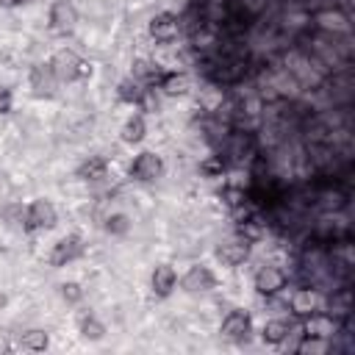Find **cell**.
<instances>
[{
    "mask_svg": "<svg viewBox=\"0 0 355 355\" xmlns=\"http://www.w3.org/2000/svg\"><path fill=\"white\" fill-rule=\"evenodd\" d=\"M50 67H53V72H55V78L58 80H80V78H89L92 75V64L89 61H83L78 53H72V50H55V55L50 58Z\"/></svg>",
    "mask_w": 355,
    "mask_h": 355,
    "instance_id": "1",
    "label": "cell"
},
{
    "mask_svg": "<svg viewBox=\"0 0 355 355\" xmlns=\"http://www.w3.org/2000/svg\"><path fill=\"white\" fill-rule=\"evenodd\" d=\"M222 147L233 164H244L247 158L258 155V144H255V136L250 130H227L222 139Z\"/></svg>",
    "mask_w": 355,
    "mask_h": 355,
    "instance_id": "2",
    "label": "cell"
},
{
    "mask_svg": "<svg viewBox=\"0 0 355 355\" xmlns=\"http://www.w3.org/2000/svg\"><path fill=\"white\" fill-rule=\"evenodd\" d=\"M338 319L333 313H324V311H313L302 319V336L308 338H322V341H330L338 336Z\"/></svg>",
    "mask_w": 355,
    "mask_h": 355,
    "instance_id": "3",
    "label": "cell"
},
{
    "mask_svg": "<svg viewBox=\"0 0 355 355\" xmlns=\"http://www.w3.org/2000/svg\"><path fill=\"white\" fill-rule=\"evenodd\" d=\"M58 214L50 200H33L25 211V230H50L55 227Z\"/></svg>",
    "mask_w": 355,
    "mask_h": 355,
    "instance_id": "4",
    "label": "cell"
},
{
    "mask_svg": "<svg viewBox=\"0 0 355 355\" xmlns=\"http://www.w3.org/2000/svg\"><path fill=\"white\" fill-rule=\"evenodd\" d=\"M255 291L258 294H263V297H275V294H280L283 288H286V283H288V275L280 269V266H275V263H263L258 272H255Z\"/></svg>",
    "mask_w": 355,
    "mask_h": 355,
    "instance_id": "5",
    "label": "cell"
},
{
    "mask_svg": "<svg viewBox=\"0 0 355 355\" xmlns=\"http://www.w3.org/2000/svg\"><path fill=\"white\" fill-rule=\"evenodd\" d=\"M313 22H316V28H319L322 33H333V36L349 33V17H347L338 6H324V8H319V11L313 14Z\"/></svg>",
    "mask_w": 355,
    "mask_h": 355,
    "instance_id": "6",
    "label": "cell"
},
{
    "mask_svg": "<svg viewBox=\"0 0 355 355\" xmlns=\"http://www.w3.org/2000/svg\"><path fill=\"white\" fill-rule=\"evenodd\" d=\"M130 175H133L136 180H141V183L158 180V178L164 175V161H161V155H158V153H150V150L139 153V155L133 158V164H130Z\"/></svg>",
    "mask_w": 355,
    "mask_h": 355,
    "instance_id": "7",
    "label": "cell"
},
{
    "mask_svg": "<svg viewBox=\"0 0 355 355\" xmlns=\"http://www.w3.org/2000/svg\"><path fill=\"white\" fill-rule=\"evenodd\" d=\"M319 305H322V297H319L316 286H300V288H294L291 297H288V311H291L294 316H300V319H305L308 313L319 311Z\"/></svg>",
    "mask_w": 355,
    "mask_h": 355,
    "instance_id": "8",
    "label": "cell"
},
{
    "mask_svg": "<svg viewBox=\"0 0 355 355\" xmlns=\"http://www.w3.org/2000/svg\"><path fill=\"white\" fill-rule=\"evenodd\" d=\"M178 33H180V19H178L175 14L161 11V14H155V17L150 19V36H153L155 42L169 44V42L178 39Z\"/></svg>",
    "mask_w": 355,
    "mask_h": 355,
    "instance_id": "9",
    "label": "cell"
},
{
    "mask_svg": "<svg viewBox=\"0 0 355 355\" xmlns=\"http://www.w3.org/2000/svg\"><path fill=\"white\" fill-rule=\"evenodd\" d=\"M83 255V241H80V236H64V239H58L55 244H53V252H50V263L53 266H67V263H72L75 258H80Z\"/></svg>",
    "mask_w": 355,
    "mask_h": 355,
    "instance_id": "10",
    "label": "cell"
},
{
    "mask_svg": "<svg viewBox=\"0 0 355 355\" xmlns=\"http://www.w3.org/2000/svg\"><path fill=\"white\" fill-rule=\"evenodd\" d=\"M78 25V8L69 0H55L50 6V28L58 33H69Z\"/></svg>",
    "mask_w": 355,
    "mask_h": 355,
    "instance_id": "11",
    "label": "cell"
},
{
    "mask_svg": "<svg viewBox=\"0 0 355 355\" xmlns=\"http://www.w3.org/2000/svg\"><path fill=\"white\" fill-rule=\"evenodd\" d=\"M55 86H58V78H55L50 61L36 64V67L31 69V89H33L36 97H53V94H55Z\"/></svg>",
    "mask_w": 355,
    "mask_h": 355,
    "instance_id": "12",
    "label": "cell"
},
{
    "mask_svg": "<svg viewBox=\"0 0 355 355\" xmlns=\"http://www.w3.org/2000/svg\"><path fill=\"white\" fill-rule=\"evenodd\" d=\"M250 327H252V319L247 311H230L225 319H222V327L219 333L230 341H244L250 336Z\"/></svg>",
    "mask_w": 355,
    "mask_h": 355,
    "instance_id": "13",
    "label": "cell"
},
{
    "mask_svg": "<svg viewBox=\"0 0 355 355\" xmlns=\"http://www.w3.org/2000/svg\"><path fill=\"white\" fill-rule=\"evenodd\" d=\"M216 258L225 263V266H239L250 258V241L247 239H230L225 244H219L216 250Z\"/></svg>",
    "mask_w": 355,
    "mask_h": 355,
    "instance_id": "14",
    "label": "cell"
},
{
    "mask_svg": "<svg viewBox=\"0 0 355 355\" xmlns=\"http://www.w3.org/2000/svg\"><path fill=\"white\" fill-rule=\"evenodd\" d=\"M180 286H183L186 291H191V294H197V291H211V288L216 286V277H214V272H211L208 266H191V269L183 275Z\"/></svg>",
    "mask_w": 355,
    "mask_h": 355,
    "instance_id": "15",
    "label": "cell"
},
{
    "mask_svg": "<svg viewBox=\"0 0 355 355\" xmlns=\"http://www.w3.org/2000/svg\"><path fill=\"white\" fill-rule=\"evenodd\" d=\"M150 286H153L155 297H169V294L175 291V286H178V275H175V269H172L169 263H158V266L153 269Z\"/></svg>",
    "mask_w": 355,
    "mask_h": 355,
    "instance_id": "16",
    "label": "cell"
},
{
    "mask_svg": "<svg viewBox=\"0 0 355 355\" xmlns=\"http://www.w3.org/2000/svg\"><path fill=\"white\" fill-rule=\"evenodd\" d=\"M327 308H330V313L338 322L347 319V316H352V288L347 283H341L338 288H333V294L327 297Z\"/></svg>",
    "mask_w": 355,
    "mask_h": 355,
    "instance_id": "17",
    "label": "cell"
},
{
    "mask_svg": "<svg viewBox=\"0 0 355 355\" xmlns=\"http://www.w3.org/2000/svg\"><path fill=\"white\" fill-rule=\"evenodd\" d=\"M189 86H191L189 75H186V72H178V69L161 72V78H158V89H161L164 94H169V97H180V94H186Z\"/></svg>",
    "mask_w": 355,
    "mask_h": 355,
    "instance_id": "18",
    "label": "cell"
},
{
    "mask_svg": "<svg viewBox=\"0 0 355 355\" xmlns=\"http://www.w3.org/2000/svg\"><path fill=\"white\" fill-rule=\"evenodd\" d=\"M288 336H291V322H288V319H272V322H266L263 330H261V338H263L266 344H283Z\"/></svg>",
    "mask_w": 355,
    "mask_h": 355,
    "instance_id": "19",
    "label": "cell"
},
{
    "mask_svg": "<svg viewBox=\"0 0 355 355\" xmlns=\"http://www.w3.org/2000/svg\"><path fill=\"white\" fill-rule=\"evenodd\" d=\"M105 172H108V161L103 155H89L78 166V178L80 180H100V178H105Z\"/></svg>",
    "mask_w": 355,
    "mask_h": 355,
    "instance_id": "20",
    "label": "cell"
},
{
    "mask_svg": "<svg viewBox=\"0 0 355 355\" xmlns=\"http://www.w3.org/2000/svg\"><path fill=\"white\" fill-rule=\"evenodd\" d=\"M144 133H147V122H144L141 114H133V116L122 125V141H125V144H139V141L144 139Z\"/></svg>",
    "mask_w": 355,
    "mask_h": 355,
    "instance_id": "21",
    "label": "cell"
},
{
    "mask_svg": "<svg viewBox=\"0 0 355 355\" xmlns=\"http://www.w3.org/2000/svg\"><path fill=\"white\" fill-rule=\"evenodd\" d=\"M133 78H136L141 86H144V83H147V86H155V83H158V78H161V69H158V64H153V61H144V58H141V61H136V64H133Z\"/></svg>",
    "mask_w": 355,
    "mask_h": 355,
    "instance_id": "22",
    "label": "cell"
},
{
    "mask_svg": "<svg viewBox=\"0 0 355 355\" xmlns=\"http://www.w3.org/2000/svg\"><path fill=\"white\" fill-rule=\"evenodd\" d=\"M141 94H144V86L136 80V78H125V80H119V86H116V97L122 100V103H136L139 105V100H141Z\"/></svg>",
    "mask_w": 355,
    "mask_h": 355,
    "instance_id": "23",
    "label": "cell"
},
{
    "mask_svg": "<svg viewBox=\"0 0 355 355\" xmlns=\"http://www.w3.org/2000/svg\"><path fill=\"white\" fill-rule=\"evenodd\" d=\"M19 347L22 349H31V352H44L50 347V336L44 330H25L19 336Z\"/></svg>",
    "mask_w": 355,
    "mask_h": 355,
    "instance_id": "24",
    "label": "cell"
},
{
    "mask_svg": "<svg viewBox=\"0 0 355 355\" xmlns=\"http://www.w3.org/2000/svg\"><path fill=\"white\" fill-rule=\"evenodd\" d=\"M80 333H83V338H89V341H100V338L105 336V324L89 313V316L80 319Z\"/></svg>",
    "mask_w": 355,
    "mask_h": 355,
    "instance_id": "25",
    "label": "cell"
},
{
    "mask_svg": "<svg viewBox=\"0 0 355 355\" xmlns=\"http://www.w3.org/2000/svg\"><path fill=\"white\" fill-rule=\"evenodd\" d=\"M222 200H225V205L233 208V211L250 202V200H247V191H244L241 186H225V189H222Z\"/></svg>",
    "mask_w": 355,
    "mask_h": 355,
    "instance_id": "26",
    "label": "cell"
},
{
    "mask_svg": "<svg viewBox=\"0 0 355 355\" xmlns=\"http://www.w3.org/2000/svg\"><path fill=\"white\" fill-rule=\"evenodd\" d=\"M225 155H208L205 161H200V172L205 175V178H222V172H225Z\"/></svg>",
    "mask_w": 355,
    "mask_h": 355,
    "instance_id": "27",
    "label": "cell"
},
{
    "mask_svg": "<svg viewBox=\"0 0 355 355\" xmlns=\"http://www.w3.org/2000/svg\"><path fill=\"white\" fill-rule=\"evenodd\" d=\"M105 230H108L111 236H125V233L130 230V219H128L125 214H111V216L105 219Z\"/></svg>",
    "mask_w": 355,
    "mask_h": 355,
    "instance_id": "28",
    "label": "cell"
},
{
    "mask_svg": "<svg viewBox=\"0 0 355 355\" xmlns=\"http://www.w3.org/2000/svg\"><path fill=\"white\" fill-rule=\"evenodd\" d=\"M297 352H316V355H324L327 352V341H322V338H302L300 344H297Z\"/></svg>",
    "mask_w": 355,
    "mask_h": 355,
    "instance_id": "29",
    "label": "cell"
},
{
    "mask_svg": "<svg viewBox=\"0 0 355 355\" xmlns=\"http://www.w3.org/2000/svg\"><path fill=\"white\" fill-rule=\"evenodd\" d=\"M61 297H64L67 302H80L83 288H80L78 283H64V286H61Z\"/></svg>",
    "mask_w": 355,
    "mask_h": 355,
    "instance_id": "30",
    "label": "cell"
},
{
    "mask_svg": "<svg viewBox=\"0 0 355 355\" xmlns=\"http://www.w3.org/2000/svg\"><path fill=\"white\" fill-rule=\"evenodd\" d=\"M11 105H14V97H11V92L0 86V114H8V111H11Z\"/></svg>",
    "mask_w": 355,
    "mask_h": 355,
    "instance_id": "31",
    "label": "cell"
},
{
    "mask_svg": "<svg viewBox=\"0 0 355 355\" xmlns=\"http://www.w3.org/2000/svg\"><path fill=\"white\" fill-rule=\"evenodd\" d=\"M22 3H28V0H0L3 8H17V6H22Z\"/></svg>",
    "mask_w": 355,
    "mask_h": 355,
    "instance_id": "32",
    "label": "cell"
},
{
    "mask_svg": "<svg viewBox=\"0 0 355 355\" xmlns=\"http://www.w3.org/2000/svg\"><path fill=\"white\" fill-rule=\"evenodd\" d=\"M3 308H6V294L0 291V311H3Z\"/></svg>",
    "mask_w": 355,
    "mask_h": 355,
    "instance_id": "33",
    "label": "cell"
},
{
    "mask_svg": "<svg viewBox=\"0 0 355 355\" xmlns=\"http://www.w3.org/2000/svg\"><path fill=\"white\" fill-rule=\"evenodd\" d=\"M6 349H8V344H6L3 338H0V352H6Z\"/></svg>",
    "mask_w": 355,
    "mask_h": 355,
    "instance_id": "34",
    "label": "cell"
}]
</instances>
